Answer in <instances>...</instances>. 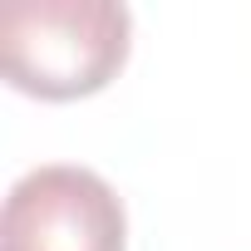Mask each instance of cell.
<instances>
[{
	"label": "cell",
	"instance_id": "2",
	"mask_svg": "<svg viewBox=\"0 0 251 251\" xmlns=\"http://www.w3.org/2000/svg\"><path fill=\"white\" fill-rule=\"evenodd\" d=\"M128 217L118 192L74 163L25 173L0 217V251H123Z\"/></svg>",
	"mask_w": 251,
	"mask_h": 251
},
{
	"label": "cell",
	"instance_id": "1",
	"mask_svg": "<svg viewBox=\"0 0 251 251\" xmlns=\"http://www.w3.org/2000/svg\"><path fill=\"white\" fill-rule=\"evenodd\" d=\"M128 30L118 0H10L0 10V64L20 94L89 99L128 64Z\"/></svg>",
	"mask_w": 251,
	"mask_h": 251
}]
</instances>
